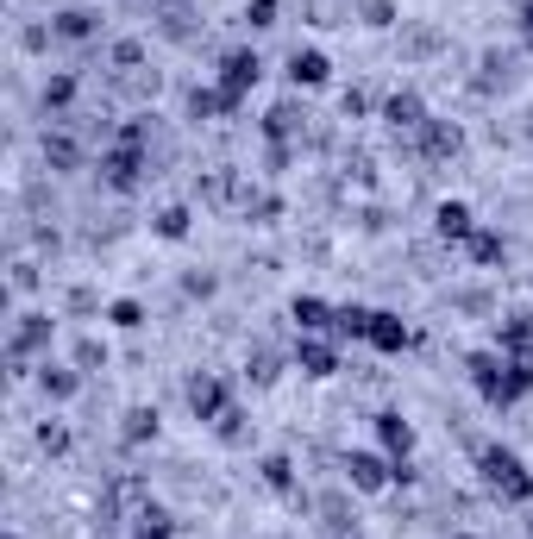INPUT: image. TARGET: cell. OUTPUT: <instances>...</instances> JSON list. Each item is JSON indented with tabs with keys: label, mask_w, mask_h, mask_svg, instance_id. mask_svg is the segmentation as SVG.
Returning a JSON list of instances; mask_svg holds the SVG:
<instances>
[{
	"label": "cell",
	"mask_w": 533,
	"mask_h": 539,
	"mask_svg": "<svg viewBox=\"0 0 533 539\" xmlns=\"http://www.w3.org/2000/svg\"><path fill=\"white\" fill-rule=\"evenodd\" d=\"M377 439H383V452H389V458L402 464V458L414 452V427H408V414H396V408H383V414H377Z\"/></svg>",
	"instance_id": "5b68a950"
},
{
	"label": "cell",
	"mask_w": 533,
	"mask_h": 539,
	"mask_svg": "<svg viewBox=\"0 0 533 539\" xmlns=\"http://www.w3.org/2000/svg\"><path fill=\"white\" fill-rule=\"evenodd\" d=\"M258 76H264V57H258V51H226V57H220V95H226V113L245 107V95L258 88Z\"/></svg>",
	"instance_id": "7a4b0ae2"
},
{
	"label": "cell",
	"mask_w": 533,
	"mask_h": 539,
	"mask_svg": "<svg viewBox=\"0 0 533 539\" xmlns=\"http://www.w3.org/2000/svg\"><path fill=\"white\" fill-rule=\"evenodd\" d=\"M51 38H95V13H88V7L57 13V19H51Z\"/></svg>",
	"instance_id": "2e32d148"
},
{
	"label": "cell",
	"mask_w": 533,
	"mask_h": 539,
	"mask_svg": "<svg viewBox=\"0 0 533 539\" xmlns=\"http://www.w3.org/2000/svg\"><path fill=\"white\" fill-rule=\"evenodd\" d=\"M358 26H396V0H352Z\"/></svg>",
	"instance_id": "d6986e66"
},
{
	"label": "cell",
	"mask_w": 533,
	"mask_h": 539,
	"mask_svg": "<svg viewBox=\"0 0 533 539\" xmlns=\"http://www.w3.org/2000/svg\"><path fill=\"white\" fill-rule=\"evenodd\" d=\"M458 539H477V533H458Z\"/></svg>",
	"instance_id": "83f0119b"
},
{
	"label": "cell",
	"mask_w": 533,
	"mask_h": 539,
	"mask_svg": "<svg viewBox=\"0 0 533 539\" xmlns=\"http://www.w3.org/2000/svg\"><path fill=\"white\" fill-rule=\"evenodd\" d=\"M189 408H195L201 420H220V414H226V389H220L214 377H195V383H189Z\"/></svg>",
	"instance_id": "8fae6325"
},
{
	"label": "cell",
	"mask_w": 533,
	"mask_h": 539,
	"mask_svg": "<svg viewBox=\"0 0 533 539\" xmlns=\"http://www.w3.org/2000/svg\"><path fill=\"white\" fill-rule=\"evenodd\" d=\"M38 389L51 395V402H69V395L82 389V370H69V364H51V358H44V364H38Z\"/></svg>",
	"instance_id": "9c48e42d"
},
{
	"label": "cell",
	"mask_w": 533,
	"mask_h": 539,
	"mask_svg": "<svg viewBox=\"0 0 533 539\" xmlns=\"http://www.w3.org/2000/svg\"><path fill=\"white\" fill-rule=\"evenodd\" d=\"M345 483L364 489V496H377V489L396 483V458L389 452H345Z\"/></svg>",
	"instance_id": "3957f363"
},
{
	"label": "cell",
	"mask_w": 533,
	"mask_h": 539,
	"mask_svg": "<svg viewBox=\"0 0 533 539\" xmlns=\"http://www.w3.org/2000/svg\"><path fill=\"white\" fill-rule=\"evenodd\" d=\"M327 76H333V63H327V51H314V44L289 57V82H295V88H320Z\"/></svg>",
	"instance_id": "ba28073f"
},
{
	"label": "cell",
	"mask_w": 533,
	"mask_h": 539,
	"mask_svg": "<svg viewBox=\"0 0 533 539\" xmlns=\"http://www.w3.org/2000/svg\"><path fill=\"white\" fill-rule=\"evenodd\" d=\"M151 433H157V414H151V408H132V414H126V445L151 439Z\"/></svg>",
	"instance_id": "7402d4cb"
},
{
	"label": "cell",
	"mask_w": 533,
	"mask_h": 539,
	"mask_svg": "<svg viewBox=\"0 0 533 539\" xmlns=\"http://www.w3.org/2000/svg\"><path fill=\"white\" fill-rule=\"evenodd\" d=\"M477 477H483V489H490L496 502H508V508H521V502H533V471L508 452V445H483L477 452Z\"/></svg>",
	"instance_id": "6da1fadb"
},
{
	"label": "cell",
	"mask_w": 533,
	"mask_h": 539,
	"mask_svg": "<svg viewBox=\"0 0 533 539\" xmlns=\"http://www.w3.org/2000/svg\"><path fill=\"white\" fill-rule=\"evenodd\" d=\"M383 120L402 126V132H421V126H427V107H421V95H414V88H396V95L383 101Z\"/></svg>",
	"instance_id": "8992f818"
},
{
	"label": "cell",
	"mask_w": 533,
	"mask_h": 539,
	"mask_svg": "<svg viewBox=\"0 0 533 539\" xmlns=\"http://www.w3.org/2000/svg\"><path fill=\"white\" fill-rule=\"evenodd\" d=\"M527 533H533V514H527Z\"/></svg>",
	"instance_id": "4316f807"
},
{
	"label": "cell",
	"mask_w": 533,
	"mask_h": 539,
	"mask_svg": "<svg viewBox=\"0 0 533 539\" xmlns=\"http://www.w3.org/2000/svg\"><path fill=\"white\" fill-rule=\"evenodd\" d=\"M421 151H427V157H452V151H458V126L427 120V126H421Z\"/></svg>",
	"instance_id": "9a60e30c"
},
{
	"label": "cell",
	"mask_w": 533,
	"mask_h": 539,
	"mask_svg": "<svg viewBox=\"0 0 533 539\" xmlns=\"http://www.w3.org/2000/svg\"><path fill=\"white\" fill-rule=\"evenodd\" d=\"M465 245H471L477 264H502V257H508V239H502V232H490V226H477Z\"/></svg>",
	"instance_id": "e0dca14e"
},
{
	"label": "cell",
	"mask_w": 533,
	"mask_h": 539,
	"mask_svg": "<svg viewBox=\"0 0 533 539\" xmlns=\"http://www.w3.org/2000/svg\"><path fill=\"white\" fill-rule=\"evenodd\" d=\"M107 320L120 326V333H132V326H145V301H132V295H126V301H113Z\"/></svg>",
	"instance_id": "ffe728a7"
},
{
	"label": "cell",
	"mask_w": 533,
	"mask_h": 539,
	"mask_svg": "<svg viewBox=\"0 0 533 539\" xmlns=\"http://www.w3.org/2000/svg\"><path fill=\"white\" fill-rule=\"evenodd\" d=\"M289 314H295L301 333H327L339 308H333V301H320V295H295V308H289Z\"/></svg>",
	"instance_id": "30bf717a"
},
{
	"label": "cell",
	"mask_w": 533,
	"mask_h": 539,
	"mask_svg": "<svg viewBox=\"0 0 533 539\" xmlns=\"http://www.w3.org/2000/svg\"><path fill=\"white\" fill-rule=\"evenodd\" d=\"M515 19H521V38H527V44H533V0H527V7H521V13H515Z\"/></svg>",
	"instance_id": "484cf974"
},
{
	"label": "cell",
	"mask_w": 533,
	"mask_h": 539,
	"mask_svg": "<svg viewBox=\"0 0 533 539\" xmlns=\"http://www.w3.org/2000/svg\"><path fill=\"white\" fill-rule=\"evenodd\" d=\"M276 13H283V7H276V0H251V7H245L251 32H270V26H276Z\"/></svg>",
	"instance_id": "cb8c5ba5"
},
{
	"label": "cell",
	"mask_w": 533,
	"mask_h": 539,
	"mask_svg": "<svg viewBox=\"0 0 533 539\" xmlns=\"http://www.w3.org/2000/svg\"><path fill=\"white\" fill-rule=\"evenodd\" d=\"M295 364L308 370V377H333L339 351H333V345H320V339H301V345H295Z\"/></svg>",
	"instance_id": "7c38bea8"
},
{
	"label": "cell",
	"mask_w": 533,
	"mask_h": 539,
	"mask_svg": "<svg viewBox=\"0 0 533 539\" xmlns=\"http://www.w3.org/2000/svg\"><path fill=\"white\" fill-rule=\"evenodd\" d=\"M264 483H270V489H283V496H289V489H295V464H289L283 452H276V458H264Z\"/></svg>",
	"instance_id": "44dd1931"
},
{
	"label": "cell",
	"mask_w": 533,
	"mask_h": 539,
	"mask_svg": "<svg viewBox=\"0 0 533 539\" xmlns=\"http://www.w3.org/2000/svg\"><path fill=\"white\" fill-rule=\"evenodd\" d=\"M189 226H195V214H189V207H164V214H157V239L182 245V239H189Z\"/></svg>",
	"instance_id": "ac0fdd59"
},
{
	"label": "cell",
	"mask_w": 533,
	"mask_h": 539,
	"mask_svg": "<svg viewBox=\"0 0 533 539\" xmlns=\"http://www.w3.org/2000/svg\"><path fill=\"white\" fill-rule=\"evenodd\" d=\"M101 364H107V345H101V339H82V345H76V370L88 377V370H101Z\"/></svg>",
	"instance_id": "603a6c76"
},
{
	"label": "cell",
	"mask_w": 533,
	"mask_h": 539,
	"mask_svg": "<svg viewBox=\"0 0 533 539\" xmlns=\"http://www.w3.org/2000/svg\"><path fill=\"white\" fill-rule=\"evenodd\" d=\"M38 445H44V452H69V433L51 420V427H38Z\"/></svg>",
	"instance_id": "d4e9b609"
},
{
	"label": "cell",
	"mask_w": 533,
	"mask_h": 539,
	"mask_svg": "<svg viewBox=\"0 0 533 539\" xmlns=\"http://www.w3.org/2000/svg\"><path fill=\"white\" fill-rule=\"evenodd\" d=\"M132 521H138V527H132L138 539H170V533H176V521H170V508H157V502H145V508L132 514Z\"/></svg>",
	"instance_id": "5bb4252c"
},
{
	"label": "cell",
	"mask_w": 533,
	"mask_h": 539,
	"mask_svg": "<svg viewBox=\"0 0 533 539\" xmlns=\"http://www.w3.org/2000/svg\"><path fill=\"white\" fill-rule=\"evenodd\" d=\"M521 345H533V314H508L496 326V351L508 358V351H521Z\"/></svg>",
	"instance_id": "4fadbf2b"
},
{
	"label": "cell",
	"mask_w": 533,
	"mask_h": 539,
	"mask_svg": "<svg viewBox=\"0 0 533 539\" xmlns=\"http://www.w3.org/2000/svg\"><path fill=\"white\" fill-rule=\"evenodd\" d=\"M364 345H370V351H383V358H402V351L414 345V333H408V320H402V314H389V308H370Z\"/></svg>",
	"instance_id": "277c9868"
},
{
	"label": "cell",
	"mask_w": 533,
	"mask_h": 539,
	"mask_svg": "<svg viewBox=\"0 0 533 539\" xmlns=\"http://www.w3.org/2000/svg\"><path fill=\"white\" fill-rule=\"evenodd\" d=\"M433 232H439V239H471V232H477V214H471V201H439V214H433Z\"/></svg>",
	"instance_id": "52a82bcc"
},
{
	"label": "cell",
	"mask_w": 533,
	"mask_h": 539,
	"mask_svg": "<svg viewBox=\"0 0 533 539\" xmlns=\"http://www.w3.org/2000/svg\"><path fill=\"white\" fill-rule=\"evenodd\" d=\"M13 539H19V533H13Z\"/></svg>",
	"instance_id": "f1b7e54d"
}]
</instances>
